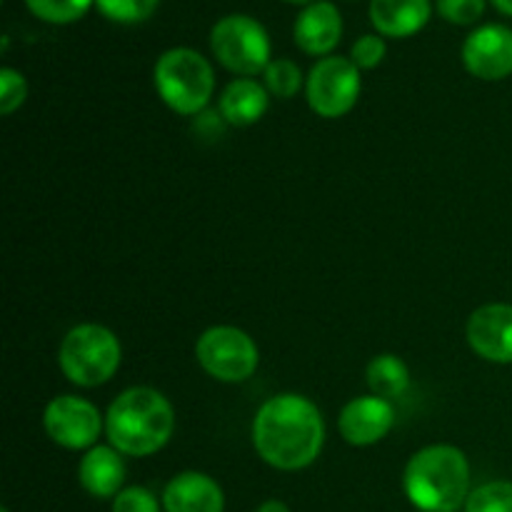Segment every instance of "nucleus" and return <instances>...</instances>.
<instances>
[{"instance_id":"13","label":"nucleus","mask_w":512,"mask_h":512,"mask_svg":"<svg viewBox=\"0 0 512 512\" xmlns=\"http://www.w3.org/2000/svg\"><path fill=\"white\" fill-rule=\"evenodd\" d=\"M293 35L295 45L303 53L328 58L338 48L340 38H343V18H340V10L333 3H328V0L310 3L295 18Z\"/></svg>"},{"instance_id":"2","label":"nucleus","mask_w":512,"mask_h":512,"mask_svg":"<svg viewBox=\"0 0 512 512\" xmlns=\"http://www.w3.org/2000/svg\"><path fill=\"white\" fill-rule=\"evenodd\" d=\"M175 410L163 393L153 388H128L110 403L105 413V435L118 453L148 458L170 443Z\"/></svg>"},{"instance_id":"21","label":"nucleus","mask_w":512,"mask_h":512,"mask_svg":"<svg viewBox=\"0 0 512 512\" xmlns=\"http://www.w3.org/2000/svg\"><path fill=\"white\" fill-rule=\"evenodd\" d=\"M93 3L95 0H25V5H28L35 18L55 25L73 23V20L83 18Z\"/></svg>"},{"instance_id":"9","label":"nucleus","mask_w":512,"mask_h":512,"mask_svg":"<svg viewBox=\"0 0 512 512\" xmlns=\"http://www.w3.org/2000/svg\"><path fill=\"white\" fill-rule=\"evenodd\" d=\"M43 428L60 448L90 450L105 430V418L90 400L78 395H58L45 408Z\"/></svg>"},{"instance_id":"3","label":"nucleus","mask_w":512,"mask_h":512,"mask_svg":"<svg viewBox=\"0 0 512 512\" xmlns=\"http://www.w3.org/2000/svg\"><path fill=\"white\" fill-rule=\"evenodd\" d=\"M403 488L423 512H458L470 495V463L455 445H428L408 460Z\"/></svg>"},{"instance_id":"6","label":"nucleus","mask_w":512,"mask_h":512,"mask_svg":"<svg viewBox=\"0 0 512 512\" xmlns=\"http://www.w3.org/2000/svg\"><path fill=\"white\" fill-rule=\"evenodd\" d=\"M210 48L218 63L240 78L265 73L270 65V38L263 23L250 15H228L210 33Z\"/></svg>"},{"instance_id":"22","label":"nucleus","mask_w":512,"mask_h":512,"mask_svg":"<svg viewBox=\"0 0 512 512\" xmlns=\"http://www.w3.org/2000/svg\"><path fill=\"white\" fill-rule=\"evenodd\" d=\"M95 5L115 23H143L155 13L160 0H95Z\"/></svg>"},{"instance_id":"7","label":"nucleus","mask_w":512,"mask_h":512,"mask_svg":"<svg viewBox=\"0 0 512 512\" xmlns=\"http://www.w3.org/2000/svg\"><path fill=\"white\" fill-rule=\"evenodd\" d=\"M195 358L210 378L220 383H245L258 370L260 353L255 340L233 325L208 328L195 343Z\"/></svg>"},{"instance_id":"23","label":"nucleus","mask_w":512,"mask_h":512,"mask_svg":"<svg viewBox=\"0 0 512 512\" xmlns=\"http://www.w3.org/2000/svg\"><path fill=\"white\" fill-rule=\"evenodd\" d=\"M28 98V83L13 68L0 70V113L13 115Z\"/></svg>"},{"instance_id":"5","label":"nucleus","mask_w":512,"mask_h":512,"mask_svg":"<svg viewBox=\"0 0 512 512\" xmlns=\"http://www.w3.org/2000/svg\"><path fill=\"white\" fill-rule=\"evenodd\" d=\"M160 100L178 115H198L208 108L215 90L213 65L193 48H170L153 70Z\"/></svg>"},{"instance_id":"28","label":"nucleus","mask_w":512,"mask_h":512,"mask_svg":"<svg viewBox=\"0 0 512 512\" xmlns=\"http://www.w3.org/2000/svg\"><path fill=\"white\" fill-rule=\"evenodd\" d=\"M493 5L500 10V13L512 15V0H493Z\"/></svg>"},{"instance_id":"17","label":"nucleus","mask_w":512,"mask_h":512,"mask_svg":"<svg viewBox=\"0 0 512 512\" xmlns=\"http://www.w3.org/2000/svg\"><path fill=\"white\" fill-rule=\"evenodd\" d=\"M270 108V93L253 78H235L220 95V115L228 125L248 128L255 125Z\"/></svg>"},{"instance_id":"30","label":"nucleus","mask_w":512,"mask_h":512,"mask_svg":"<svg viewBox=\"0 0 512 512\" xmlns=\"http://www.w3.org/2000/svg\"><path fill=\"white\" fill-rule=\"evenodd\" d=\"M0 512H10V510H8V508H3V510H0Z\"/></svg>"},{"instance_id":"19","label":"nucleus","mask_w":512,"mask_h":512,"mask_svg":"<svg viewBox=\"0 0 512 512\" xmlns=\"http://www.w3.org/2000/svg\"><path fill=\"white\" fill-rule=\"evenodd\" d=\"M263 80V85L268 88L270 95L290 100L298 95L300 88H303V70H300V65L295 63V60L278 58L270 60V65L263 73Z\"/></svg>"},{"instance_id":"24","label":"nucleus","mask_w":512,"mask_h":512,"mask_svg":"<svg viewBox=\"0 0 512 512\" xmlns=\"http://www.w3.org/2000/svg\"><path fill=\"white\" fill-rule=\"evenodd\" d=\"M438 13L453 25H473L483 18L485 0H438Z\"/></svg>"},{"instance_id":"12","label":"nucleus","mask_w":512,"mask_h":512,"mask_svg":"<svg viewBox=\"0 0 512 512\" xmlns=\"http://www.w3.org/2000/svg\"><path fill=\"white\" fill-rule=\"evenodd\" d=\"M395 425V408L390 400L378 395L353 398L338 418L340 438L353 448H370L380 443Z\"/></svg>"},{"instance_id":"29","label":"nucleus","mask_w":512,"mask_h":512,"mask_svg":"<svg viewBox=\"0 0 512 512\" xmlns=\"http://www.w3.org/2000/svg\"><path fill=\"white\" fill-rule=\"evenodd\" d=\"M285 3H298V5H310V3H318V0H285Z\"/></svg>"},{"instance_id":"15","label":"nucleus","mask_w":512,"mask_h":512,"mask_svg":"<svg viewBox=\"0 0 512 512\" xmlns=\"http://www.w3.org/2000/svg\"><path fill=\"white\" fill-rule=\"evenodd\" d=\"M78 480L85 493L93 495V498H115L125 483L123 453H118L113 445H95L80 460Z\"/></svg>"},{"instance_id":"8","label":"nucleus","mask_w":512,"mask_h":512,"mask_svg":"<svg viewBox=\"0 0 512 512\" xmlns=\"http://www.w3.org/2000/svg\"><path fill=\"white\" fill-rule=\"evenodd\" d=\"M308 105L320 118H343L360 98V68L343 55L320 58L305 80Z\"/></svg>"},{"instance_id":"1","label":"nucleus","mask_w":512,"mask_h":512,"mask_svg":"<svg viewBox=\"0 0 512 512\" xmlns=\"http://www.w3.org/2000/svg\"><path fill=\"white\" fill-rule=\"evenodd\" d=\"M253 445L270 468L283 473L308 468L325 445L323 413L305 395H273L255 413Z\"/></svg>"},{"instance_id":"25","label":"nucleus","mask_w":512,"mask_h":512,"mask_svg":"<svg viewBox=\"0 0 512 512\" xmlns=\"http://www.w3.org/2000/svg\"><path fill=\"white\" fill-rule=\"evenodd\" d=\"M113 512H160V503L148 488H123L113 498Z\"/></svg>"},{"instance_id":"18","label":"nucleus","mask_w":512,"mask_h":512,"mask_svg":"<svg viewBox=\"0 0 512 512\" xmlns=\"http://www.w3.org/2000/svg\"><path fill=\"white\" fill-rule=\"evenodd\" d=\"M365 380H368V388L373 390V395L385 400H395L408 393L410 370L403 358H398L393 353H383L370 360L368 370H365Z\"/></svg>"},{"instance_id":"26","label":"nucleus","mask_w":512,"mask_h":512,"mask_svg":"<svg viewBox=\"0 0 512 512\" xmlns=\"http://www.w3.org/2000/svg\"><path fill=\"white\" fill-rule=\"evenodd\" d=\"M385 58V40L380 35H363L353 43L350 50V60L358 65L360 70H373L383 63Z\"/></svg>"},{"instance_id":"16","label":"nucleus","mask_w":512,"mask_h":512,"mask_svg":"<svg viewBox=\"0 0 512 512\" xmlns=\"http://www.w3.org/2000/svg\"><path fill=\"white\" fill-rule=\"evenodd\" d=\"M430 0H373L370 20L385 38H410L428 25Z\"/></svg>"},{"instance_id":"11","label":"nucleus","mask_w":512,"mask_h":512,"mask_svg":"<svg viewBox=\"0 0 512 512\" xmlns=\"http://www.w3.org/2000/svg\"><path fill=\"white\" fill-rule=\"evenodd\" d=\"M468 343L475 355L488 363H512V305L488 303L480 305L468 318Z\"/></svg>"},{"instance_id":"27","label":"nucleus","mask_w":512,"mask_h":512,"mask_svg":"<svg viewBox=\"0 0 512 512\" xmlns=\"http://www.w3.org/2000/svg\"><path fill=\"white\" fill-rule=\"evenodd\" d=\"M255 512H290V510H288V505L280 503V500H265V503L260 505Z\"/></svg>"},{"instance_id":"14","label":"nucleus","mask_w":512,"mask_h":512,"mask_svg":"<svg viewBox=\"0 0 512 512\" xmlns=\"http://www.w3.org/2000/svg\"><path fill=\"white\" fill-rule=\"evenodd\" d=\"M165 512H223V488L198 470L178 473L163 490Z\"/></svg>"},{"instance_id":"10","label":"nucleus","mask_w":512,"mask_h":512,"mask_svg":"<svg viewBox=\"0 0 512 512\" xmlns=\"http://www.w3.org/2000/svg\"><path fill=\"white\" fill-rule=\"evenodd\" d=\"M463 65L480 80H503L512 75V30L505 25H483L463 43Z\"/></svg>"},{"instance_id":"4","label":"nucleus","mask_w":512,"mask_h":512,"mask_svg":"<svg viewBox=\"0 0 512 512\" xmlns=\"http://www.w3.org/2000/svg\"><path fill=\"white\" fill-rule=\"evenodd\" d=\"M123 348L105 325L83 323L68 330L58 350V365L65 378L78 388H100L115 378Z\"/></svg>"},{"instance_id":"20","label":"nucleus","mask_w":512,"mask_h":512,"mask_svg":"<svg viewBox=\"0 0 512 512\" xmlns=\"http://www.w3.org/2000/svg\"><path fill=\"white\" fill-rule=\"evenodd\" d=\"M465 512H512V483L510 480H490L480 488L470 490L465 500Z\"/></svg>"}]
</instances>
